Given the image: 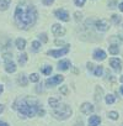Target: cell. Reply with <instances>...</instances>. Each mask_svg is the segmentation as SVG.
<instances>
[{
	"instance_id": "1",
	"label": "cell",
	"mask_w": 123,
	"mask_h": 126,
	"mask_svg": "<svg viewBox=\"0 0 123 126\" xmlns=\"http://www.w3.org/2000/svg\"><path fill=\"white\" fill-rule=\"evenodd\" d=\"M14 19H15L16 25L20 29L27 30L35 25V22L37 20V11H36L35 6H32V5L20 4L16 8Z\"/></svg>"
},
{
	"instance_id": "2",
	"label": "cell",
	"mask_w": 123,
	"mask_h": 126,
	"mask_svg": "<svg viewBox=\"0 0 123 126\" xmlns=\"http://www.w3.org/2000/svg\"><path fill=\"white\" fill-rule=\"evenodd\" d=\"M14 109L19 110V114L21 115V117H32L37 114L38 111V106L35 104H28L26 100H17L14 104Z\"/></svg>"
},
{
	"instance_id": "3",
	"label": "cell",
	"mask_w": 123,
	"mask_h": 126,
	"mask_svg": "<svg viewBox=\"0 0 123 126\" xmlns=\"http://www.w3.org/2000/svg\"><path fill=\"white\" fill-rule=\"evenodd\" d=\"M53 115H54L57 119L65 120V119H68V117L72 115V109H70L67 104H62V105H58L57 108H54Z\"/></svg>"
},
{
	"instance_id": "4",
	"label": "cell",
	"mask_w": 123,
	"mask_h": 126,
	"mask_svg": "<svg viewBox=\"0 0 123 126\" xmlns=\"http://www.w3.org/2000/svg\"><path fill=\"white\" fill-rule=\"evenodd\" d=\"M63 80H64V77L58 74V76H54V77H52V78L47 79V80H46V85H47L48 88H52V87H54V85H57V84L62 83Z\"/></svg>"
},
{
	"instance_id": "5",
	"label": "cell",
	"mask_w": 123,
	"mask_h": 126,
	"mask_svg": "<svg viewBox=\"0 0 123 126\" xmlns=\"http://www.w3.org/2000/svg\"><path fill=\"white\" fill-rule=\"evenodd\" d=\"M69 52V47H63V48H60V49H50L48 51L47 53L54 58H58V57H62V56H64Z\"/></svg>"
},
{
	"instance_id": "6",
	"label": "cell",
	"mask_w": 123,
	"mask_h": 126,
	"mask_svg": "<svg viewBox=\"0 0 123 126\" xmlns=\"http://www.w3.org/2000/svg\"><path fill=\"white\" fill-rule=\"evenodd\" d=\"M9 57H10L9 54H5L4 56V58H5V71L8 73H14L16 71V66H15V63Z\"/></svg>"
},
{
	"instance_id": "7",
	"label": "cell",
	"mask_w": 123,
	"mask_h": 126,
	"mask_svg": "<svg viewBox=\"0 0 123 126\" xmlns=\"http://www.w3.org/2000/svg\"><path fill=\"white\" fill-rule=\"evenodd\" d=\"M108 27H110V24H108V21H107V20L101 19V20H97V21H96V29H97L98 31L105 32V31H107V30H108Z\"/></svg>"
},
{
	"instance_id": "8",
	"label": "cell",
	"mask_w": 123,
	"mask_h": 126,
	"mask_svg": "<svg viewBox=\"0 0 123 126\" xmlns=\"http://www.w3.org/2000/svg\"><path fill=\"white\" fill-rule=\"evenodd\" d=\"M54 15L57 16V19H59V20H62V21H69V15H68V13H67L65 10H63V9L55 10V11H54Z\"/></svg>"
},
{
	"instance_id": "9",
	"label": "cell",
	"mask_w": 123,
	"mask_h": 126,
	"mask_svg": "<svg viewBox=\"0 0 123 126\" xmlns=\"http://www.w3.org/2000/svg\"><path fill=\"white\" fill-rule=\"evenodd\" d=\"M52 31L55 36H63L65 33V29L63 26H60L59 24H54L53 27H52Z\"/></svg>"
},
{
	"instance_id": "10",
	"label": "cell",
	"mask_w": 123,
	"mask_h": 126,
	"mask_svg": "<svg viewBox=\"0 0 123 126\" xmlns=\"http://www.w3.org/2000/svg\"><path fill=\"white\" fill-rule=\"evenodd\" d=\"M110 64H111V67H112L114 71H117V72H119V71L122 69V62H121L118 58H111V59H110Z\"/></svg>"
},
{
	"instance_id": "11",
	"label": "cell",
	"mask_w": 123,
	"mask_h": 126,
	"mask_svg": "<svg viewBox=\"0 0 123 126\" xmlns=\"http://www.w3.org/2000/svg\"><path fill=\"white\" fill-rule=\"evenodd\" d=\"M80 111L83 114H90L94 111V105L90 104V103H84L81 106H80Z\"/></svg>"
},
{
	"instance_id": "12",
	"label": "cell",
	"mask_w": 123,
	"mask_h": 126,
	"mask_svg": "<svg viewBox=\"0 0 123 126\" xmlns=\"http://www.w3.org/2000/svg\"><path fill=\"white\" fill-rule=\"evenodd\" d=\"M69 67H70V62L68 59H63L58 63V69L59 71H67Z\"/></svg>"
},
{
	"instance_id": "13",
	"label": "cell",
	"mask_w": 123,
	"mask_h": 126,
	"mask_svg": "<svg viewBox=\"0 0 123 126\" xmlns=\"http://www.w3.org/2000/svg\"><path fill=\"white\" fill-rule=\"evenodd\" d=\"M92 57H94L95 59H97V61H103V59L106 58V53H105L102 49H96V51L94 52Z\"/></svg>"
},
{
	"instance_id": "14",
	"label": "cell",
	"mask_w": 123,
	"mask_h": 126,
	"mask_svg": "<svg viewBox=\"0 0 123 126\" xmlns=\"http://www.w3.org/2000/svg\"><path fill=\"white\" fill-rule=\"evenodd\" d=\"M100 122H101L100 116L94 115V116H91V117L89 119V126H98V125H100Z\"/></svg>"
},
{
	"instance_id": "15",
	"label": "cell",
	"mask_w": 123,
	"mask_h": 126,
	"mask_svg": "<svg viewBox=\"0 0 123 126\" xmlns=\"http://www.w3.org/2000/svg\"><path fill=\"white\" fill-rule=\"evenodd\" d=\"M10 3H11V0H0V10L5 11L9 8Z\"/></svg>"
},
{
	"instance_id": "16",
	"label": "cell",
	"mask_w": 123,
	"mask_h": 126,
	"mask_svg": "<svg viewBox=\"0 0 123 126\" xmlns=\"http://www.w3.org/2000/svg\"><path fill=\"white\" fill-rule=\"evenodd\" d=\"M15 43H16V47H17L19 49H24V48L26 47V41H25L24 38H17Z\"/></svg>"
},
{
	"instance_id": "17",
	"label": "cell",
	"mask_w": 123,
	"mask_h": 126,
	"mask_svg": "<svg viewBox=\"0 0 123 126\" xmlns=\"http://www.w3.org/2000/svg\"><path fill=\"white\" fill-rule=\"evenodd\" d=\"M108 51H110L111 54H117V53L119 52V47H117L116 45H111V46L108 47Z\"/></svg>"
},
{
	"instance_id": "18",
	"label": "cell",
	"mask_w": 123,
	"mask_h": 126,
	"mask_svg": "<svg viewBox=\"0 0 123 126\" xmlns=\"http://www.w3.org/2000/svg\"><path fill=\"white\" fill-rule=\"evenodd\" d=\"M48 103H49V105H50V106L57 108V106L59 105V99H57V98H50V99L48 100Z\"/></svg>"
},
{
	"instance_id": "19",
	"label": "cell",
	"mask_w": 123,
	"mask_h": 126,
	"mask_svg": "<svg viewBox=\"0 0 123 126\" xmlns=\"http://www.w3.org/2000/svg\"><path fill=\"white\" fill-rule=\"evenodd\" d=\"M102 93H103V90L101 89V88H96V96H95V99H96V101H100L101 100V95H102Z\"/></svg>"
},
{
	"instance_id": "20",
	"label": "cell",
	"mask_w": 123,
	"mask_h": 126,
	"mask_svg": "<svg viewBox=\"0 0 123 126\" xmlns=\"http://www.w3.org/2000/svg\"><path fill=\"white\" fill-rule=\"evenodd\" d=\"M19 84H21L22 87H26L27 85V78L25 76H20L19 77Z\"/></svg>"
},
{
	"instance_id": "21",
	"label": "cell",
	"mask_w": 123,
	"mask_h": 126,
	"mask_svg": "<svg viewBox=\"0 0 123 126\" xmlns=\"http://www.w3.org/2000/svg\"><path fill=\"white\" fill-rule=\"evenodd\" d=\"M105 100H106V103H107V104H113L116 99H114V96H113L112 94H108V95H106Z\"/></svg>"
},
{
	"instance_id": "22",
	"label": "cell",
	"mask_w": 123,
	"mask_h": 126,
	"mask_svg": "<svg viewBox=\"0 0 123 126\" xmlns=\"http://www.w3.org/2000/svg\"><path fill=\"white\" fill-rule=\"evenodd\" d=\"M26 61H27V54H26V53L20 54V57H19V62H20V64H25Z\"/></svg>"
},
{
	"instance_id": "23",
	"label": "cell",
	"mask_w": 123,
	"mask_h": 126,
	"mask_svg": "<svg viewBox=\"0 0 123 126\" xmlns=\"http://www.w3.org/2000/svg\"><path fill=\"white\" fill-rule=\"evenodd\" d=\"M42 73H43V74H46V76L50 74V73H52V67H49V66L43 67V68H42Z\"/></svg>"
},
{
	"instance_id": "24",
	"label": "cell",
	"mask_w": 123,
	"mask_h": 126,
	"mask_svg": "<svg viewBox=\"0 0 123 126\" xmlns=\"http://www.w3.org/2000/svg\"><path fill=\"white\" fill-rule=\"evenodd\" d=\"M102 72H103V68L101 67V66H98L95 71H94V74L96 76V77H101V74H102Z\"/></svg>"
},
{
	"instance_id": "25",
	"label": "cell",
	"mask_w": 123,
	"mask_h": 126,
	"mask_svg": "<svg viewBox=\"0 0 123 126\" xmlns=\"http://www.w3.org/2000/svg\"><path fill=\"white\" fill-rule=\"evenodd\" d=\"M39 47H41V43H39L38 41H33V42H32V49H33L35 52H37V51L39 49Z\"/></svg>"
},
{
	"instance_id": "26",
	"label": "cell",
	"mask_w": 123,
	"mask_h": 126,
	"mask_svg": "<svg viewBox=\"0 0 123 126\" xmlns=\"http://www.w3.org/2000/svg\"><path fill=\"white\" fill-rule=\"evenodd\" d=\"M30 79H31V82H38L39 80V76L37 73H32L30 76Z\"/></svg>"
},
{
	"instance_id": "27",
	"label": "cell",
	"mask_w": 123,
	"mask_h": 126,
	"mask_svg": "<svg viewBox=\"0 0 123 126\" xmlns=\"http://www.w3.org/2000/svg\"><path fill=\"white\" fill-rule=\"evenodd\" d=\"M108 117L112 119V120H117L118 119V114L116 111H111V112H108Z\"/></svg>"
},
{
	"instance_id": "28",
	"label": "cell",
	"mask_w": 123,
	"mask_h": 126,
	"mask_svg": "<svg viewBox=\"0 0 123 126\" xmlns=\"http://www.w3.org/2000/svg\"><path fill=\"white\" fill-rule=\"evenodd\" d=\"M111 20H112V21H113L114 24H119V21H121V17H119L118 15H112Z\"/></svg>"
},
{
	"instance_id": "29",
	"label": "cell",
	"mask_w": 123,
	"mask_h": 126,
	"mask_svg": "<svg viewBox=\"0 0 123 126\" xmlns=\"http://www.w3.org/2000/svg\"><path fill=\"white\" fill-rule=\"evenodd\" d=\"M85 1H86V0H74V3H75L76 6H83L85 4Z\"/></svg>"
},
{
	"instance_id": "30",
	"label": "cell",
	"mask_w": 123,
	"mask_h": 126,
	"mask_svg": "<svg viewBox=\"0 0 123 126\" xmlns=\"http://www.w3.org/2000/svg\"><path fill=\"white\" fill-rule=\"evenodd\" d=\"M39 38L42 40V42H47V41H48V38H47V35H46V33H41V35H39Z\"/></svg>"
},
{
	"instance_id": "31",
	"label": "cell",
	"mask_w": 123,
	"mask_h": 126,
	"mask_svg": "<svg viewBox=\"0 0 123 126\" xmlns=\"http://www.w3.org/2000/svg\"><path fill=\"white\" fill-rule=\"evenodd\" d=\"M42 1H43V4H44V5H47V6H48V5H52V4L54 3V0H42Z\"/></svg>"
},
{
	"instance_id": "32",
	"label": "cell",
	"mask_w": 123,
	"mask_h": 126,
	"mask_svg": "<svg viewBox=\"0 0 123 126\" xmlns=\"http://www.w3.org/2000/svg\"><path fill=\"white\" fill-rule=\"evenodd\" d=\"M74 16H75V20H76V21H80L83 15H81L80 13H75V14H74Z\"/></svg>"
},
{
	"instance_id": "33",
	"label": "cell",
	"mask_w": 123,
	"mask_h": 126,
	"mask_svg": "<svg viewBox=\"0 0 123 126\" xmlns=\"http://www.w3.org/2000/svg\"><path fill=\"white\" fill-rule=\"evenodd\" d=\"M60 92L63 93V94H67V93H68V88H67V87H62Z\"/></svg>"
},
{
	"instance_id": "34",
	"label": "cell",
	"mask_w": 123,
	"mask_h": 126,
	"mask_svg": "<svg viewBox=\"0 0 123 126\" xmlns=\"http://www.w3.org/2000/svg\"><path fill=\"white\" fill-rule=\"evenodd\" d=\"M37 114H38L39 116H43V115H44V110H43V109H38Z\"/></svg>"
},
{
	"instance_id": "35",
	"label": "cell",
	"mask_w": 123,
	"mask_h": 126,
	"mask_svg": "<svg viewBox=\"0 0 123 126\" xmlns=\"http://www.w3.org/2000/svg\"><path fill=\"white\" fill-rule=\"evenodd\" d=\"M55 45H64L63 41H59V40H55Z\"/></svg>"
},
{
	"instance_id": "36",
	"label": "cell",
	"mask_w": 123,
	"mask_h": 126,
	"mask_svg": "<svg viewBox=\"0 0 123 126\" xmlns=\"http://www.w3.org/2000/svg\"><path fill=\"white\" fill-rule=\"evenodd\" d=\"M0 126H9V124H6L4 121H0Z\"/></svg>"
},
{
	"instance_id": "37",
	"label": "cell",
	"mask_w": 123,
	"mask_h": 126,
	"mask_svg": "<svg viewBox=\"0 0 123 126\" xmlns=\"http://www.w3.org/2000/svg\"><path fill=\"white\" fill-rule=\"evenodd\" d=\"M118 8H119V10H121V11H122V13H123V3H121V4H119V6H118Z\"/></svg>"
},
{
	"instance_id": "38",
	"label": "cell",
	"mask_w": 123,
	"mask_h": 126,
	"mask_svg": "<svg viewBox=\"0 0 123 126\" xmlns=\"http://www.w3.org/2000/svg\"><path fill=\"white\" fill-rule=\"evenodd\" d=\"M87 68H89V69H92V68H94V66L91 64V63H87Z\"/></svg>"
},
{
	"instance_id": "39",
	"label": "cell",
	"mask_w": 123,
	"mask_h": 126,
	"mask_svg": "<svg viewBox=\"0 0 123 126\" xmlns=\"http://www.w3.org/2000/svg\"><path fill=\"white\" fill-rule=\"evenodd\" d=\"M75 126H84V125H83V122L80 121V122H76V124H75Z\"/></svg>"
},
{
	"instance_id": "40",
	"label": "cell",
	"mask_w": 123,
	"mask_h": 126,
	"mask_svg": "<svg viewBox=\"0 0 123 126\" xmlns=\"http://www.w3.org/2000/svg\"><path fill=\"white\" fill-rule=\"evenodd\" d=\"M3 110H4V105L0 104V112H3Z\"/></svg>"
},
{
	"instance_id": "41",
	"label": "cell",
	"mask_w": 123,
	"mask_h": 126,
	"mask_svg": "<svg viewBox=\"0 0 123 126\" xmlns=\"http://www.w3.org/2000/svg\"><path fill=\"white\" fill-rule=\"evenodd\" d=\"M1 92H3V87H1V85H0V93H1Z\"/></svg>"
},
{
	"instance_id": "42",
	"label": "cell",
	"mask_w": 123,
	"mask_h": 126,
	"mask_svg": "<svg viewBox=\"0 0 123 126\" xmlns=\"http://www.w3.org/2000/svg\"><path fill=\"white\" fill-rule=\"evenodd\" d=\"M121 93L123 94V87H121Z\"/></svg>"
},
{
	"instance_id": "43",
	"label": "cell",
	"mask_w": 123,
	"mask_h": 126,
	"mask_svg": "<svg viewBox=\"0 0 123 126\" xmlns=\"http://www.w3.org/2000/svg\"><path fill=\"white\" fill-rule=\"evenodd\" d=\"M121 82H122V83H123V76H122V77H121Z\"/></svg>"
}]
</instances>
